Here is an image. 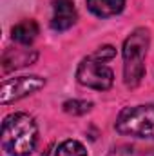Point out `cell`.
Instances as JSON below:
<instances>
[{"instance_id":"obj_1","label":"cell","mask_w":154,"mask_h":156,"mask_svg":"<svg viewBox=\"0 0 154 156\" xmlns=\"http://www.w3.org/2000/svg\"><path fill=\"white\" fill-rule=\"evenodd\" d=\"M38 145V125L27 113H13L2 122V147L9 156H29Z\"/></svg>"},{"instance_id":"obj_2","label":"cell","mask_w":154,"mask_h":156,"mask_svg":"<svg viewBox=\"0 0 154 156\" xmlns=\"http://www.w3.org/2000/svg\"><path fill=\"white\" fill-rule=\"evenodd\" d=\"M151 45V31L136 27L123 42V82L127 87H136L145 76V56Z\"/></svg>"},{"instance_id":"obj_3","label":"cell","mask_w":154,"mask_h":156,"mask_svg":"<svg viewBox=\"0 0 154 156\" xmlns=\"http://www.w3.org/2000/svg\"><path fill=\"white\" fill-rule=\"evenodd\" d=\"M114 129L123 136L154 140V105L140 104L123 107L116 116Z\"/></svg>"},{"instance_id":"obj_4","label":"cell","mask_w":154,"mask_h":156,"mask_svg":"<svg viewBox=\"0 0 154 156\" xmlns=\"http://www.w3.org/2000/svg\"><path fill=\"white\" fill-rule=\"evenodd\" d=\"M76 80L83 87H89L94 91H107L114 83V73L107 64L98 62L93 56H87L78 64Z\"/></svg>"},{"instance_id":"obj_5","label":"cell","mask_w":154,"mask_h":156,"mask_svg":"<svg viewBox=\"0 0 154 156\" xmlns=\"http://www.w3.org/2000/svg\"><path fill=\"white\" fill-rule=\"evenodd\" d=\"M42 87H45V78L38 76V75L5 78L0 85V104L9 105L13 102H18V100L40 91Z\"/></svg>"},{"instance_id":"obj_6","label":"cell","mask_w":154,"mask_h":156,"mask_svg":"<svg viewBox=\"0 0 154 156\" xmlns=\"http://www.w3.org/2000/svg\"><path fill=\"white\" fill-rule=\"evenodd\" d=\"M78 20V11L73 0H53V18L51 27L53 31L64 33L71 29Z\"/></svg>"},{"instance_id":"obj_7","label":"cell","mask_w":154,"mask_h":156,"mask_svg":"<svg viewBox=\"0 0 154 156\" xmlns=\"http://www.w3.org/2000/svg\"><path fill=\"white\" fill-rule=\"evenodd\" d=\"M37 58H38V53L35 49H27V45H24V47H16V49H7L2 56V66H4V71H15V69L31 66Z\"/></svg>"},{"instance_id":"obj_8","label":"cell","mask_w":154,"mask_h":156,"mask_svg":"<svg viewBox=\"0 0 154 156\" xmlns=\"http://www.w3.org/2000/svg\"><path fill=\"white\" fill-rule=\"evenodd\" d=\"M87 9L98 18H111L125 9V0H85Z\"/></svg>"},{"instance_id":"obj_9","label":"cell","mask_w":154,"mask_h":156,"mask_svg":"<svg viewBox=\"0 0 154 156\" xmlns=\"http://www.w3.org/2000/svg\"><path fill=\"white\" fill-rule=\"evenodd\" d=\"M38 33H40L38 24H37L35 20H31V18L15 24L13 29H11V37H13V40H15L18 45H31V44L37 40Z\"/></svg>"},{"instance_id":"obj_10","label":"cell","mask_w":154,"mask_h":156,"mask_svg":"<svg viewBox=\"0 0 154 156\" xmlns=\"http://www.w3.org/2000/svg\"><path fill=\"white\" fill-rule=\"evenodd\" d=\"M53 156H87V151L82 142L78 140H64L56 149Z\"/></svg>"},{"instance_id":"obj_11","label":"cell","mask_w":154,"mask_h":156,"mask_svg":"<svg viewBox=\"0 0 154 156\" xmlns=\"http://www.w3.org/2000/svg\"><path fill=\"white\" fill-rule=\"evenodd\" d=\"M64 111L67 113V115H73V116H82V115H85V113H89L91 111V107H93V104L91 102H87V100H67V102H64Z\"/></svg>"},{"instance_id":"obj_12","label":"cell","mask_w":154,"mask_h":156,"mask_svg":"<svg viewBox=\"0 0 154 156\" xmlns=\"http://www.w3.org/2000/svg\"><path fill=\"white\" fill-rule=\"evenodd\" d=\"M94 60H98V62H109V60H113L116 56V47L113 45H102V47H98L93 55H91Z\"/></svg>"},{"instance_id":"obj_13","label":"cell","mask_w":154,"mask_h":156,"mask_svg":"<svg viewBox=\"0 0 154 156\" xmlns=\"http://www.w3.org/2000/svg\"><path fill=\"white\" fill-rule=\"evenodd\" d=\"M40 156H49V153H47V151H45V153H42V154Z\"/></svg>"}]
</instances>
